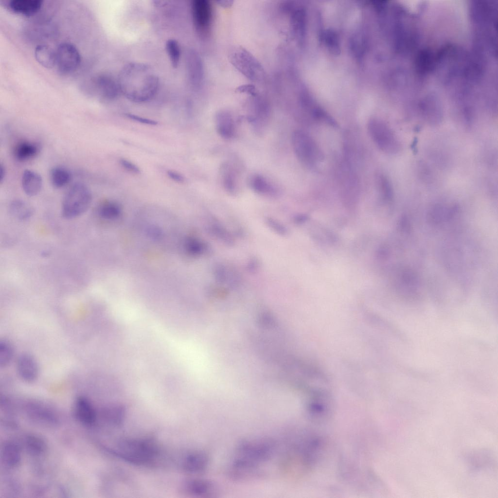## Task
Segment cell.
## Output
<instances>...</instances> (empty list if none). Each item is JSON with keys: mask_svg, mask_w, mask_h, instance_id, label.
Listing matches in <instances>:
<instances>
[{"mask_svg": "<svg viewBox=\"0 0 498 498\" xmlns=\"http://www.w3.org/2000/svg\"><path fill=\"white\" fill-rule=\"evenodd\" d=\"M11 345L6 341L0 342V366L5 367L10 362L13 356Z\"/></svg>", "mask_w": 498, "mask_h": 498, "instance_id": "obj_30", "label": "cell"}, {"mask_svg": "<svg viewBox=\"0 0 498 498\" xmlns=\"http://www.w3.org/2000/svg\"><path fill=\"white\" fill-rule=\"evenodd\" d=\"M118 454L126 461L134 463H143L152 459L157 453L155 445L148 440H124L118 446Z\"/></svg>", "mask_w": 498, "mask_h": 498, "instance_id": "obj_5", "label": "cell"}, {"mask_svg": "<svg viewBox=\"0 0 498 498\" xmlns=\"http://www.w3.org/2000/svg\"><path fill=\"white\" fill-rule=\"evenodd\" d=\"M6 175V171L2 164L0 165V182L1 183L4 180Z\"/></svg>", "mask_w": 498, "mask_h": 498, "instance_id": "obj_36", "label": "cell"}, {"mask_svg": "<svg viewBox=\"0 0 498 498\" xmlns=\"http://www.w3.org/2000/svg\"><path fill=\"white\" fill-rule=\"evenodd\" d=\"M50 178L52 185L55 188L59 189L64 187L70 182L71 175L66 168L57 166L51 170Z\"/></svg>", "mask_w": 498, "mask_h": 498, "instance_id": "obj_24", "label": "cell"}, {"mask_svg": "<svg viewBox=\"0 0 498 498\" xmlns=\"http://www.w3.org/2000/svg\"><path fill=\"white\" fill-rule=\"evenodd\" d=\"M125 116L129 119L141 124L150 125H156L158 124V122L155 120L141 117L135 114L127 113L125 114Z\"/></svg>", "mask_w": 498, "mask_h": 498, "instance_id": "obj_33", "label": "cell"}, {"mask_svg": "<svg viewBox=\"0 0 498 498\" xmlns=\"http://www.w3.org/2000/svg\"><path fill=\"white\" fill-rule=\"evenodd\" d=\"M294 152L299 161L309 168H315L323 159V154L314 139L302 130H295L291 135Z\"/></svg>", "mask_w": 498, "mask_h": 498, "instance_id": "obj_3", "label": "cell"}, {"mask_svg": "<svg viewBox=\"0 0 498 498\" xmlns=\"http://www.w3.org/2000/svg\"><path fill=\"white\" fill-rule=\"evenodd\" d=\"M368 133L378 148L385 153L396 154L401 149V143L391 128L383 121L372 118L368 123Z\"/></svg>", "mask_w": 498, "mask_h": 498, "instance_id": "obj_4", "label": "cell"}, {"mask_svg": "<svg viewBox=\"0 0 498 498\" xmlns=\"http://www.w3.org/2000/svg\"><path fill=\"white\" fill-rule=\"evenodd\" d=\"M376 181L379 193L383 198L390 200L392 196V190L388 178L385 175L380 174L377 176Z\"/></svg>", "mask_w": 498, "mask_h": 498, "instance_id": "obj_28", "label": "cell"}, {"mask_svg": "<svg viewBox=\"0 0 498 498\" xmlns=\"http://www.w3.org/2000/svg\"><path fill=\"white\" fill-rule=\"evenodd\" d=\"M193 23L197 33L203 37L211 32L213 18L212 6L207 0H194L191 3Z\"/></svg>", "mask_w": 498, "mask_h": 498, "instance_id": "obj_7", "label": "cell"}, {"mask_svg": "<svg viewBox=\"0 0 498 498\" xmlns=\"http://www.w3.org/2000/svg\"><path fill=\"white\" fill-rule=\"evenodd\" d=\"M39 146L35 142L22 141L15 146L13 154L17 160L26 161L36 157L39 151Z\"/></svg>", "mask_w": 498, "mask_h": 498, "instance_id": "obj_20", "label": "cell"}, {"mask_svg": "<svg viewBox=\"0 0 498 498\" xmlns=\"http://www.w3.org/2000/svg\"><path fill=\"white\" fill-rule=\"evenodd\" d=\"M42 2L40 0H11L4 2V5L16 14L31 16L40 10Z\"/></svg>", "mask_w": 498, "mask_h": 498, "instance_id": "obj_14", "label": "cell"}, {"mask_svg": "<svg viewBox=\"0 0 498 498\" xmlns=\"http://www.w3.org/2000/svg\"><path fill=\"white\" fill-rule=\"evenodd\" d=\"M17 367L20 377L26 382L33 381L38 376V364L35 358L29 354H24L19 356Z\"/></svg>", "mask_w": 498, "mask_h": 498, "instance_id": "obj_12", "label": "cell"}, {"mask_svg": "<svg viewBox=\"0 0 498 498\" xmlns=\"http://www.w3.org/2000/svg\"><path fill=\"white\" fill-rule=\"evenodd\" d=\"M10 214L20 221L29 219L34 213L33 207L27 202L19 199L13 200L9 206Z\"/></svg>", "mask_w": 498, "mask_h": 498, "instance_id": "obj_21", "label": "cell"}, {"mask_svg": "<svg viewBox=\"0 0 498 498\" xmlns=\"http://www.w3.org/2000/svg\"><path fill=\"white\" fill-rule=\"evenodd\" d=\"M35 57L37 62L42 66L51 69L55 66V50L46 45L40 44L36 46L34 51Z\"/></svg>", "mask_w": 498, "mask_h": 498, "instance_id": "obj_22", "label": "cell"}, {"mask_svg": "<svg viewBox=\"0 0 498 498\" xmlns=\"http://www.w3.org/2000/svg\"><path fill=\"white\" fill-rule=\"evenodd\" d=\"M92 199L89 188L84 183L76 182L67 191L63 198L61 213L66 219H71L84 213L89 208Z\"/></svg>", "mask_w": 498, "mask_h": 498, "instance_id": "obj_2", "label": "cell"}, {"mask_svg": "<svg viewBox=\"0 0 498 498\" xmlns=\"http://www.w3.org/2000/svg\"><path fill=\"white\" fill-rule=\"evenodd\" d=\"M187 249L188 251L192 253H197L201 252L202 245L200 243L196 240H191L186 244Z\"/></svg>", "mask_w": 498, "mask_h": 498, "instance_id": "obj_34", "label": "cell"}, {"mask_svg": "<svg viewBox=\"0 0 498 498\" xmlns=\"http://www.w3.org/2000/svg\"><path fill=\"white\" fill-rule=\"evenodd\" d=\"M213 484L206 480L194 479L189 480L185 483V488L189 493L195 495L208 493L213 490Z\"/></svg>", "mask_w": 498, "mask_h": 498, "instance_id": "obj_25", "label": "cell"}, {"mask_svg": "<svg viewBox=\"0 0 498 498\" xmlns=\"http://www.w3.org/2000/svg\"><path fill=\"white\" fill-rule=\"evenodd\" d=\"M119 205L113 201H108L102 203L98 208L99 215L105 219H113L117 217L120 213Z\"/></svg>", "mask_w": 498, "mask_h": 498, "instance_id": "obj_26", "label": "cell"}, {"mask_svg": "<svg viewBox=\"0 0 498 498\" xmlns=\"http://www.w3.org/2000/svg\"><path fill=\"white\" fill-rule=\"evenodd\" d=\"M218 2H220L221 5H224L225 6H230L231 4L232 1H229V0H227H227H224V1L220 0V1H218Z\"/></svg>", "mask_w": 498, "mask_h": 498, "instance_id": "obj_37", "label": "cell"}, {"mask_svg": "<svg viewBox=\"0 0 498 498\" xmlns=\"http://www.w3.org/2000/svg\"><path fill=\"white\" fill-rule=\"evenodd\" d=\"M249 184L254 192L260 195L272 196L277 194L275 186L267 178L260 174L252 175L249 178Z\"/></svg>", "mask_w": 498, "mask_h": 498, "instance_id": "obj_18", "label": "cell"}, {"mask_svg": "<svg viewBox=\"0 0 498 498\" xmlns=\"http://www.w3.org/2000/svg\"><path fill=\"white\" fill-rule=\"evenodd\" d=\"M165 49L173 67L177 68L179 63L181 50L178 42L174 39H168L165 44Z\"/></svg>", "mask_w": 498, "mask_h": 498, "instance_id": "obj_27", "label": "cell"}, {"mask_svg": "<svg viewBox=\"0 0 498 498\" xmlns=\"http://www.w3.org/2000/svg\"><path fill=\"white\" fill-rule=\"evenodd\" d=\"M125 414V409L122 406L112 407L107 412L109 420L117 426L122 424Z\"/></svg>", "mask_w": 498, "mask_h": 498, "instance_id": "obj_29", "label": "cell"}, {"mask_svg": "<svg viewBox=\"0 0 498 498\" xmlns=\"http://www.w3.org/2000/svg\"><path fill=\"white\" fill-rule=\"evenodd\" d=\"M270 114L269 106L266 101L261 99L254 100L251 112L248 115V120L258 134L263 133L266 129Z\"/></svg>", "mask_w": 498, "mask_h": 498, "instance_id": "obj_10", "label": "cell"}, {"mask_svg": "<svg viewBox=\"0 0 498 498\" xmlns=\"http://www.w3.org/2000/svg\"><path fill=\"white\" fill-rule=\"evenodd\" d=\"M21 185L25 194L30 196L37 195L42 186V178L38 173L31 170H25L22 174Z\"/></svg>", "mask_w": 498, "mask_h": 498, "instance_id": "obj_16", "label": "cell"}, {"mask_svg": "<svg viewBox=\"0 0 498 498\" xmlns=\"http://www.w3.org/2000/svg\"><path fill=\"white\" fill-rule=\"evenodd\" d=\"M55 67L61 73L68 74L76 71L81 62L76 47L69 42H62L55 49Z\"/></svg>", "mask_w": 498, "mask_h": 498, "instance_id": "obj_8", "label": "cell"}, {"mask_svg": "<svg viewBox=\"0 0 498 498\" xmlns=\"http://www.w3.org/2000/svg\"><path fill=\"white\" fill-rule=\"evenodd\" d=\"M74 414L77 419L86 426L92 425L96 420V412L91 403L86 398L78 397L75 403Z\"/></svg>", "mask_w": 498, "mask_h": 498, "instance_id": "obj_15", "label": "cell"}, {"mask_svg": "<svg viewBox=\"0 0 498 498\" xmlns=\"http://www.w3.org/2000/svg\"><path fill=\"white\" fill-rule=\"evenodd\" d=\"M215 125L218 135L226 140H230L234 137L236 134V125L232 114L227 110H220L215 116Z\"/></svg>", "mask_w": 498, "mask_h": 498, "instance_id": "obj_11", "label": "cell"}, {"mask_svg": "<svg viewBox=\"0 0 498 498\" xmlns=\"http://www.w3.org/2000/svg\"><path fill=\"white\" fill-rule=\"evenodd\" d=\"M119 162L120 165L129 172L136 174L141 173L140 169L136 164L126 159L122 158L120 159Z\"/></svg>", "mask_w": 498, "mask_h": 498, "instance_id": "obj_32", "label": "cell"}, {"mask_svg": "<svg viewBox=\"0 0 498 498\" xmlns=\"http://www.w3.org/2000/svg\"><path fill=\"white\" fill-rule=\"evenodd\" d=\"M187 55V67L190 81L193 85L198 87L203 77L201 59L199 55L193 50L190 51Z\"/></svg>", "mask_w": 498, "mask_h": 498, "instance_id": "obj_17", "label": "cell"}, {"mask_svg": "<svg viewBox=\"0 0 498 498\" xmlns=\"http://www.w3.org/2000/svg\"><path fill=\"white\" fill-rule=\"evenodd\" d=\"M167 174L169 178L178 183H181L184 182L185 181L184 177L181 174L176 171L168 170L167 171Z\"/></svg>", "mask_w": 498, "mask_h": 498, "instance_id": "obj_35", "label": "cell"}, {"mask_svg": "<svg viewBox=\"0 0 498 498\" xmlns=\"http://www.w3.org/2000/svg\"><path fill=\"white\" fill-rule=\"evenodd\" d=\"M26 441L27 446L32 452L36 453H39L45 448V444L43 442L36 437H28Z\"/></svg>", "mask_w": 498, "mask_h": 498, "instance_id": "obj_31", "label": "cell"}, {"mask_svg": "<svg viewBox=\"0 0 498 498\" xmlns=\"http://www.w3.org/2000/svg\"><path fill=\"white\" fill-rule=\"evenodd\" d=\"M222 187L230 194L234 195L238 188V174L236 168L229 161L223 162L219 169Z\"/></svg>", "mask_w": 498, "mask_h": 498, "instance_id": "obj_13", "label": "cell"}, {"mask_svg": "<svg viewBox=\"0 0 498 498\" xmlns=\"http://www.w3.org/2000/svg\"><path fill=\"white\" fill-rule=\"evenodd\" d=\"M21 458L20 450L17 444L10 442L4 445L2 459L8 467H15L18 465Z\"/></svg>", "mask_w": 498, "mask_h": 498, "instance_id": "obj_23", "label": "cell"}, {"mask_svg": "<svg viewBox=\"0 0 498 498\" xmlns=\"http://www.w3.org/2000/svg\"><path fill=\"white\" fill-rule=\"evenodd\" d=\"M90 82L93 92L103 100L112 101L121 93L118 80L109 74H99Z\"/></svg>", "mask_w": 498, "mask_h": 498, "instance_id": "obj_9", "label": "cell"}, {"mask_svg": "<svg viewBox=\"0 0 498 498\" xmlns=\"http://www.w3.org/2000/svg\"><path fill=\"white\" fill-rule=\"evenodd\" d=\"M117 80L121 93L129 101L137 103L152 99L159 85L155 71L149 66L140 62L125 65Z\"/></svg>", "mask_w": 498, "mask_h": 498, "instance_id": "obj_1", "label": "cell"}, {"mask_svg": "<svg viewBox=\"0 0 498 498\" xmlns=\"http://www.w3.org/2000/svg\"><path fill=\"white\" fill-rule=\"evenodd\" d=\"M231 61L234 67L251 81L261 80L264 71L261 64L249 53L244 49L237 48L230 53Z\"/></svg>", "mask_w": 498, "mask_h": 498, "instance_id": "obj_6", "label": "cell"}, {"mask_svg": "<svg viewBox=\"0 0 498 498\" xmlns=\"http://www.w3.org/2000/svg\"><path fill=\"white\" fill-rule=\"evenodd\" d=\"M209 462V457L205 453L196 452L188 454L185 458L182 466L186 471L199 472L206 469Z\"/></svg>", "mask_w": 498, "mask_h": 498, "instance_id": "obj_19", "label": "cell"}]
</instances>
